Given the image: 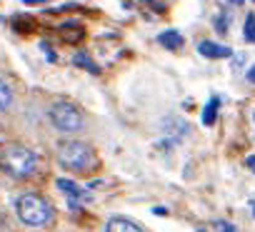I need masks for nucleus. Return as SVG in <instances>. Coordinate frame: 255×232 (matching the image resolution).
Instances as JSON below:
<instances>
[{"label":"nucleus","instance_id":"1","mask_svg":"<svg viewBox=\"0 0 255 232\" xmlns=\"http://www.w3.org/2000/svg\"><path fill=\"white\" fill-rule=\"evenodd\" d=\"M0 165L13 177H30L38 170V155L23 145H5L0 150Z\"/></svg>","mask_w":255,"mask_h":232},{"label":"nucleus","instance_id":"2","mask_svg":"<svg viewBox=\"0 0 255 232\" xmlns=\"http://www.w3.org/2000/svg\"><path fill=\"white\" fill-rule=\"evenodd\" d=\"M18 207V217L25 222V225H33V227H40V225H48L53 220V207L45 197L30 192V195H23L18 197L15 202Z\"/></svg>","mask_w":255,"mask_h":232},{"label":"nucleus","instance_id":"3","mask_svg":"<svg viewBox=\"0 0 255 232\" xmlns=\"http://www.w3.org/2000/svg\"><path fill=\"white\" fill-rule=\"evenodd\" d=\"M93 160H95L93 150L85 143H80V140H65L58 148V162L63 167H68V170H75V172L88 170L93 165Z\"/></svg>","mask_w":255,"mask_h":232},{"label":"nucleus","instance_id":"4","mask_svg":"<svg viewBox=\"0 0 255 232\" xmlns=\"http://www.w3.org/2000/svg\"><path fill=\"white\" fill-rule=\"evenodd\" d=\"M50 123L60 130V133H75L83 128V115L75 105L70 102H55L50 107Z\"/></svg>","mask_w":255,"mask_h":232},{"label":"nucleus","instance_id":"5","mask_svg":"<svg viewBox=\"0 0 255 232\" xmlns=\"http://www.w3.org/2000/svg\"><path fill=\"white\" fill-rule=\"evenodd\" d=\"M198 53L205 55V58H213V60H218V58H230V55H233V50H230L228 45H218V43H213V40H203V43L198 45Z\"/></svg>","mask_w":255,"mask_h":232},{"label":"nucleus","instance_id":"6","mask_svg":"<svg viewBox=\"0 0 255 232\" xmlns=\"http://www.w3.org/2000/svg\"><path fill=\"white\" fill-rule=\"evenodd\" d=\"M105 232H143V230L128 217H110L105 225Z\"/></svg>","mask_w":255,"mask_h":232},{"label":"nucleus","instance_id":"7","mask_svg":"<svg viewBox=\"0 0 255 232\" xmlns=\"http://www.w3.org/2000/svg\"><path fill=\"white\" fill-rule=\"evenodd\" d=\"M58 187L68 195V200H70V205H73V207H75L78 202H83V200H85V190H83V187H78L73 180H58Z\"/></svg>","mask_w":255,"mask_h":232},{"label":"nucleus","instance_id":"8","mask_svg":"<svg viewBox=\"0 0 255 232\" xmlns=\"http://www.w3.org/2000/svg\"><path fill=\"white\" fill-rule=\"evenodd\" d=\"M158 43H160L163 48H168V50H178V48L183 45V35H180L178 30H165V33H160Z\"/></svg>","mask_w":255,"mask_h":232},{"label":"nucleus","instance_id":"9","mask_svg":"<svg viewBox=\"0 0 255 232\" xmlns=\"http://www.w3.org/2000/svg\"><path fill=\"white\" fill-rule=\"evenodd\" d=\"M218 107H220V97L213 95L210 102H208L205 110H203V125H213V123H215V118H218Z\"/></svg>","mask_w":255,"mask_h":232},{"label":"nucleus","instance_id":"10","mask_svg":"<svg viewBox=\"0 0 255 232\" xmlns=\"http://www.w3.org/2000/svg\"><path fill=\"white\" fill-rule=\"evenodd\" d=\"M60 30H63V38H65L68 43H78V40L85 35V30H83L78 23H65Z\"/></svg>","mask_w":255,"mask_h":232},{"label":"nucleus","instance_id":"11","mask_svg":"<svg viewBox=\"0 0 255 232\" xmlns=\"http://www.w3.org/2000/svg\"><path fill=\"white\" fill-rule=\"evenodd\" d=\"M10 102H13V90H10V85L3 77H0V110L10 107Z\"/></svg>","mask_w":255,"mask_h":232},{"label":"nucleus","instance_id":"12","mask_svg":"<svg viewBox=\"0 0 255 232\" xmlns=\"http://www.w3.org/2000/svg\"><path fill=\"white\" fill-rule=\"evenodd\" d=\"M243 38L248 43H255V13H248L245 25H243Z\"/></svg>","mask_w":255,"mask_h":232},{"label":"nucleus","instance_id":"13","mask_svg":"<svg viewBox=\"0 0 255 232\" xmlns=\"http://www.w3.org/2000/svg\"><path fill=\"white\" fill-rule=\"evenodd\" d=\"M75 65H78V68H88L90 73H100V68H98L85 53H78V55H75Z\"/></svg>","mask_w":255,"mask_h":232},{"label":"nucleus","instance_id":"14","mask_svg":"<svg viewBox=\"0 0 255 232\" xmlns=\"http://www.w3.org/2000/svg\"><path fill=\"white\" fill-rule=\"evenodd\" d=\"M228 28H230V18L228 15H218L215 18V30L218 33H228Z\"/></svg>","mask_w":255,"mask_h":232},{"label":"nucleus","instance_id":"15","mask_svg":"<svg viewBox=\"0 0 255 232\" xmlns=\"http://www.w3.org/2000/svg\"><path fill=\"white\" fill-rule=\"evenodd\" d=\"M215 230H218V232H238L230 222H223V220H218V222H215Z\"/></svg>","mask_w":255,"mask_h":232},{"label":"nucleus","instance_id":"16","mask_svg":"<svg viewBox=\"0 0 255 232\" xmlns=\"http://www.w3.org/2000/svg\"><path fill=\"white\" fill-rule=\"evenodd\" d=\"M245 165H248V167H250V170L255 172V155H250V157L245 160Z\"/></svg>","mask_w":255,"mask_h":232},{"label":"nucleus","instance_id":"17","mask_svg":"<svg viewBox=\"0 0 255 232\" xmlns=\"http://www.w3.org/2000/svg\"><path fill=\"white\" fill-rule=\"evenodd\" d=\"M248 80H250V82H253V85H255V65H253V68H250V70H248Z\"/></svg>","mask_w":255,"mask_h":232},{"label":"nucleus","instance_id":"18","mask_svg":"<svg viewBox=\"0 0 255 232\" xmlns=\"http://www.w3.org/2000/svg\"><path fill=\"white\" fill-rule=\"evenodd\" d=\"M25 5H40V3H45V0H23Z\"/></svg>","mask_w":255,"mask_h":232},{"label":"nucleus","instance_id":"19","mask_svg":"<svg viewBox=\"0 0 255 232\" xmlns=\"http://www.w3.org/2000/svg\"><path fill=\"white\" fill-rule=\"evenodd\" d=\"M228 3H233V5H243V0H228Z\"/></svg>","mask_w":255,"mask_h":232},{"label":"nucleus","instance_id":"20","mask_svg":"<svg viewBox=\"0 0 255 232\" xmlns=\"http://www.w3.org/2000/svg\"><path fill=\"white\" fill-rule=\"evenodd\" d=\"M253 123H255V112H253Z\"/></svg>","mask_w":255,"mask_h":232},{"label":"nucleus","instance_id":"21","mask_svg":"<svg viewBox=\"0 0 255 232\" xmlns=\"http://www.w3.org/2000/svg\"><path fill=\"white\" fill-rule=\"evenodd\" d=\"M253 215H255V205H253Z\"/></svg>","mask_w":255,"mask_h":232},{"label":"nucleus","instance_id":"22","mask_svg":"<svg viewBox=\"0 0 255 232\" xmlns=\"http://www.w3.org/2000/svg\"><path fill=\"white\" fill-rule=\"evenodd\" d=\"M200 232H205V230H200Z\"/></svg>","mask_w":255,"mask_h":232},{"label":"nucleus","instance_id":"23","mask_svg":"<svg viewBox=\"0 0 255 232\" xmlns=\"http://www.w3.org/2000/svg\"><path fill=\"white\" fill-rule=\"evenodd\" d=\"M253 3H255V0H253Z\"/></svg>","mask_w":255,"mask_h":232}]
</instances>
